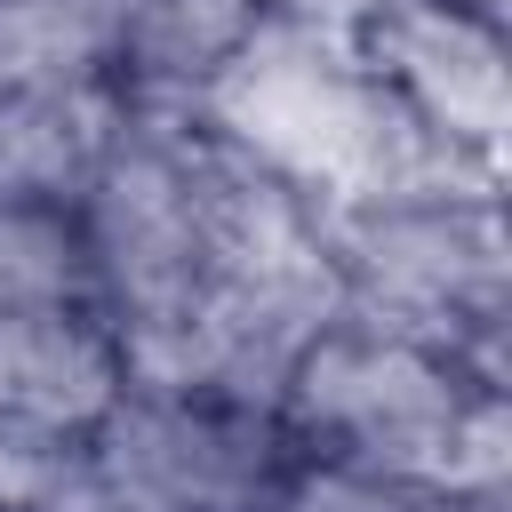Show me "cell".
I'll list each match as a JSON object with an SVG mask.
<instances>
[{
    "instance_id": "5b68a950",
    "label": "cell",
    "mask_w": 512,
    "mask_h": 512,
    "mask_svg": "<svg viewBox=\"0 0 512 512\" xmlns=\"http://www.w3.org/2000/svg\"><path fill=\"white\" fill-rule=\"evenodd\" d=\"M344 320V288L312 248L224 272L184 320L120 336V368L128 384H168V392H208V400H240V408H280L296 360Z\"/></svg>"
},
{
    "instance_id": "52a82bcc",
    "label": "cell",
    "mask_w": 512,
    "mask_h": 512,
    "mask_svg": "<svg viewBox=\"0 0 512 512\" xmlns=\"http://www.w3.org/2000/svg\"><path fill=\"white\" fill-rule=\"evenodd\" d=\"M368 72L448 144L504 168L512 128V48L496 16H472L456 0H384L360 32Z\"/></svg>"
},
{
    "instance_id": "9a60e30c",
    "label": "cell",
    "mask_w": 512,
    "mask_h": 512,
    "mask_svg": "<svg viewBox=\"0 0 512 512\" xmlns=\"http://www.w3.org/2000/svg\"><path fill=\"white\" fill-rule=\"evenodd\" d=\"M32 512H128V504H120V488H112L96 464H80V472H72L64 488H48Z\"/></svg>"
},
{
    "instance_id": "9c48e42d",
    "label": "cell",
    "mask_w": 512,
    "mask_h": 512,
    "mask_svg": "<svg viewBox=\"0 0 512 512\" xmlns=\"http://www.w3.org/2000/svg\"><path fill=\"white\" fill-rule=\"evenodd\" d=\"M256 24H264V0H120L112 88L136 104L200 112V96L248 48Z\"/></svg>"
},
{
    "instance_id": "277c9868",
    "label": "cell",
    "mask_w": 512,
    "mask_h": 512,
    "mask_svg": "<svg viewBox=\"0 0 512 512\" xmlns=\"http://www.w3.org/2000/svg\"><path fill=\"white\" fill-rule=\"evenodd\" d=\"M312 240L344 288V312L504 384L512 240L504 200H360L312 208Z\"/></svg>"
},
{
    "instance_id": "7a4b0ae2",
    "label": "cell",
    "mask_w": 512,
    "mask_h": 512,
    "mask_svg": "<svg viewBox=\"0 0 512 512\" xmlns=\"http://www.w3.org/2000/svg\"><path fill=\"white\" fill-rule=\"evenodd\" d=\"M200 120L224 128L256 168H272L312 208L360 200H496L504 168L432 136L360 56L352 32L264 16L248 48L200 96Z\"/></svg>"
},
{
    "instance_id": "3957f363",
    "label": "cell",
    "mask_w": 512,
    "mask_h": 512,
    "mask_svg": "<svg viewBox=\"0 0 512 512\" xmlns=\"http://www.w3.org/2000/svg\"><path fill=\"white\" fill-rule=\"evenodd\" d=\"M280 424L296 432L304 456L384 472L416 496L512 480V400H504V384L472 376L456 352L368 328L352 312L296 360V376L280 392Z\"/></svg>"
},
{
    "instance_id": "4fadbf2b",
    "label": "cell",
    "mask_w": 512,
    "mask_h": 512,
    "mask_svg": "<svg viewBox=\"0 0 512 512\" xmlns=\"http://www.w3.org/2000/svg\"><path fill=\"white\" fill-rule=\"evenodd\" d=\"M88 464V432L0 408V512H32L48 488H64Z\"/></svg>"
},
{
    "instance_id": "30bf717a",
    "label": "cell",
    "mask_w": 512,
    "mask_h": 512,
    "mask_svg": "<svg viewBox=\"0 0 512 512\" xmlns=\"http://www.w3.org/2000/svg\"><path fill=\"white\" fill-rule=\"evenodd\" d=\"M128 384L104 312H0V408L88 432Z\"/></svg>"
},
{
    "instance_id": "7c38bea8",
    "label": "cell",
    "mask_w": 512,
    "mask_h": 512,
    "mask_svg": "<svg viewBox=\"0 0 512 512\" xmlns=\"http://www.w3.org/2000/svg\"><path fill=\"white\" fill-rule=\"evenodd\" d=\"M0 312H104L80 208L0 200Z\"/></svg>"
},
{
    "instance_id": "6da1fadb",
    "label": "cell",
    "mask_w": 512,
    "mask_h": 512,
    "mask_svg": "<svg viewBox=\"0 0 512 512\" xmlns=\"http://www.w3.org/2000/svg\"><path fill=\"white\" fill-rule=\"evenodd\" d=\"M80 240L112 336H144L184 320L224 272L312 248V200L200 112L128 96L120 136L80 192Z\"/></svg>"
},
{
    "instance_id": "8fae6325",
    "label": "cell",
    "mask_w": 512,
    "mask_h": 512,
    "mask_svg": "<svg viewBox=\"0 0 512 512\" xmlns=\"http://www.w3.org/2000/svg\"><path fill=\"white\" fill-rule=\"evenodd\" d=\"M120 0H0V96L112 80Z\"/></svg>"
},
{
    "instance_id": "2e32d148",
    "label": "cell",
    "mask_w": 512,
    "mask_h": 512,
    "mask_svg": "<svg viewBox=\"0 0 512 512\" xmlns=\"http://www.w3.org/2000/svg\"><path fill=\"white\" fill-rule=\"evenodd\" d=\"M384 0H264V16H304V24H336V32H360Z\"/></svg>"
},
{
    "instance_id": "8992f818",
    "label": "cell",
    "mask_w": 512,
    "mask_h": 512,
    "mask_svg": "<svg viewBox=\"0 0 512 512\" xmlns=\"http://www.w3.org/2000/svg\"><path fill=\"white\" fill-rule=\"evenodd\" d=\"M280 408H240L168 384H120L88 424V464L120 488L128 512H264L296 464Z\"/></svg>"
},
{
    "instance_id": "ba28073f",
    "label": "cell",
    "mask_w": 512,
    "mask_h": 512,
    "mask_svg": "<svg viewBox=\"0 0 512 512\" xmlns=\"http://www.w3.org/2000/svg\"><path fill=\"white\" fill-rule=\"evenodd\" d=\"M128 96L112 80L88 88H8L0 96V200H56L80 208L96 184Z\"/></svg>"
},
{
    "instance_id": "5bb4252c",
    "label": "cell",
    "mask_w": 512,
    "mask_h": 512,
    "mask_svg": "<svg viewBox=\"0 0 512 512\" xmlns=\"http://www.w3.org/2000/svg\"><path fill=\"white\" fill-rule=\"evenodd\" d=\"M264 512H432V496H416L384 472L336 464V456H296Z\"/></svg>"
}]
</instances>
